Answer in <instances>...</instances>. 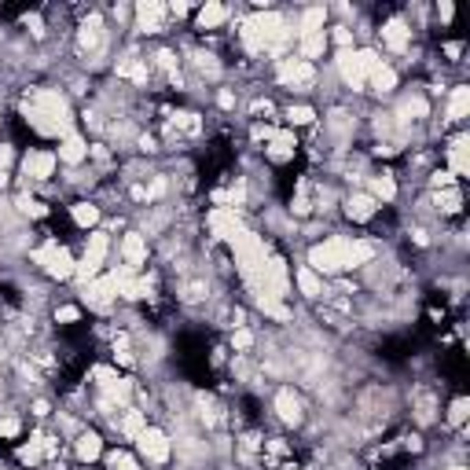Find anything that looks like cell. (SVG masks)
Masks as SVG:
<instances>
[{
  "instance_id": "6da1fadb",
  "label": "cell",
  "mask_w": 470,
  "mask_h": 470,
  "mask_svg": "<svg viewBox=\"0 0 470 470\" xmlns=\"http://www.w3.org/2000/svg\"><path fill=\"white\" fill-rule=\"evenodd\" d=\"M375 258V247L368 239H346V235H331L327 243L309 250V269L313 272H342V269H360Z\"/></svg>"
},
{
  "instance_id": "7a4b0ae2",
  "label": "cell",
  "mask_w": 470,
  "mask_h": 470,
  "mask_svg": "<svg viewBox=\"0 0 470 470\" xmlns=\"http://www.w3.org/2000/svg\"><path fill=\"white\" fill-rule=\"evenodd\" d=\"M30 125L37 133L48 136H67L70 133V107L59 92L52 89H37L30 92Z\"/></svg>"
},
{
  "instance_id": "3957f363",
  "label": "cell",
  "mask_w": 470,
  "mask_h": 470,
  "mask_svg": "<svg viewBox=\"0 0 470 470\" xmlns=\"http://www.w3.org/2000/svg\"><path fill=\"white\" fill-rule=\"evenodd\" d=\"M287 37H291L287 19L276 15V12H265V15L250 19V23L243 26V41H247L250 52H280Z\"/></svg>"
},
{
  "instance_id": "277c9868",
  "label": "cell",
  "mask_w": 470,
  "mask_h": 470,
  "mask_svg": "<svg viewBox=\"0 0 470 470\" xmlns=\"http://www.w3.org/2000/svg\"><path fill=\"white\" fill-rule=\"evenodd\" d=\"M232 250H235V261H239V272L247 276L250 283L261 280L265 265H269V250H265V239L254 232H239L232 239Z\"/></svg>"
},
{
  "instance_id": "5b68a950",
  "label": "cell",
  "mask_w": 470,
  "mask_h": 470,
  "mask_svg": "<svg viewBox=\"0 0 470 470\" xmlns=\"http://www.w3.org/2000/svg\"><path fill=\"white\" fill-rule=\"evenodd\" d=\"M379 63H382V59H379L371 48H360V52H357V48H346V52H338V74H342V81H346L352 92L364 89V85H368V74L375 70Z\"/></svg>"
},
{
  "instance_id": "8992f818",
  "label": "cell",
  "mask_w": 470,
  "mask_h": 470,
  "mask_svg": "<svg viewBox=\"0 0 470 470\" xmlns=\"http://www.w3.org/2000/svg\"><path fill=\"white\" fill-rule=\"evenodd\" d=\"M34 261H37V265H45L48 276H56V280H70L74 269H78V265H74V258L59 247V243H48V247L34 250Z\"/></svg>"
},
{
  "instance_id": "52a82bcc",
  "label": "cell",
  "mask_w": 470,
  "mask_h": 470,
  "mask_svg": "<svg viewBox=\"0 0 470 470\" xmlns=\"http://www.w3.org/2000/svg\"><path fill=\"white\" fill-rule=\"evenodd\" d=\"M136 448H140V456L147 459V463H155V467L166 463L169 452H173V448H169V437L162 430H155V426H144L140 437H136Z\"/></svg>"
},
{
  "instance_id": "ba28073f",
  "label": "cell",
  "mask_w": 470,
  "mask_h": 470,
  "mask_svg": "<svg viewBox=\"0 0 470 470\" xmlns=\"http://www.w3.org/2000/svg\"><path fill=\"white\" fill-rule=\"evenodd\" d=\"M276 74H280V81L291 85V89H309V85L316 81L313 63H305V59H283L280 67H276Z\"/></svg>"
},
{
  "instance_id": "9c48e42d",
  "label": "cell",
  "mask_w": 470,
  "mask_h": 470,
  "mask_svg": "<svg viewBox=\"0 0 470 470\" xmlns=\"http://www.w3.org/2000/svg\"><path fill=\"white\" fill-rule=\"evenodd\" d=\"M81 294H85V305H89V309H100V313H103V309H111V302L118 298L114 276H103V280L96 276L92 283H85V291H81Z\"/></svg>"
},
{
  "instance_id": "30bf717a",
  "label": "cell",
  "mask_w": 470,
  "mask_h": 470,
  "mask_svg": "<svg viewBox=\"0 0 470 470\" xmlns=\"http://www.w3.org/2000/svg\"><path fill=\"white\" fill-rule=\"evenodd\" d=\"M210 228H213V235H217V239H235V235L243 232V224H239V213H235L232 206H217L210 213Z\"/></svg>"
},
{
  "instance_id": "8fae6325",
  "label": "cell",
  "mask_w": 470,
  "mask_h": 470,
  "mask_svg": "<svg viewBox=\"0 0 470 470\" xmlns=\"http://www.w3.org/2000/svg\"><path fill=\"white\" fill-rule=\"evenodd\" d=\"M23 173L30 180H48L52 173H56V155L52 151H30L23 158Z\"/></svg>"
},
{
  "instance_id": "7c38bea8",
  "label": "cell",
  "mask_w": 470,
  "mask_h": 470,
  "mask_svg": "<svg viewBox=\"0 0 470 470\" xmlns=\"http://www.w3.org/2000/svg\"><path fill=\"white\" fill-rule=\"evenodd\" d=\"M379 34H382V45H386V48H393V52H404V48L412 45V30L404 26L401 19H390V23L382 26Z\"/></svg>"
},
{
  "instance_id": "4fadbf2b",
  "label": "cell",
  "mask_w": 470,
  "mask_h": 470,
  "mask_svg": "<svg viewBox=\"0 0 470 470\" xmlns=\"http://www.w3.org/2000/svg\"><path fill=\"white\" fill-rule=\"evenodd\" d=\"M122 258H125V269H136V265L147 261V239L140 232H129L122 239Z\"/></svg>"
},
{
  "instance_id": "5bb4252c",
  "label": "cell",
  "mask_w": 470,
  "mask_h": 470,
  "mask_svg": "<svg viewBox=\"0 0 470 470\" xmlns=\"http://www.w3.org/2000/svg\"><path fill=\"white\" fill-rule=\"evenodd\" d=\"M59 162H67V166H78V162H85L89 158V144L81 140V136H74V133H67L59 140Z\"/></svg>"
},
{
  "instance_id": "9a60e30c",
  "label": "cell",
  "mask_w": 470,
  "mask_h": 470,
  "mask_svg": "<svg viewBox=\"0 0 470 470\" xmlns=\"http://www.w3.org/2000/svg\"><path fill=\"white\" fill-rule=\"evenodd\" d=\"M162 15H166V8L147 0V4L136 8V26H140L144 34H158V30H162Z\"/></svg>"
},
{
  "instance_id": "2e32d148",
  "label": "cell",
  "mask_w": 470,
  "mask_h": 470,
  "mask_svg": "<svg viewBox=\"0 0 470 470\" xmlns=\"http://www.w3.org/2000/svg\"><path fill=\"white\" fill-rule=\"evenodd\" d=\"M276 412H280V419L291 423V426L302 423V401L294 397V390H280V393H276Z\"/></svg>"
},
{
  "instance_id": "e0dca14e",
  "label": "cell",
  "mask_w": 470,
  "mask_h": 470,
  "mask_svg": "<svg viewBox=\"0 0 470 470\" xmlns=\"http://www.w3.org/2000/svg\"><path fill=\"white\" fill-rule=\"evenodd\" d=\"M294 147H298V144H294L291 133H276L272 144L265 147V155H269L272 162H287V158H294Z\"/></svg>"
},
{
  "instance_id": "ac0fdd59",
  "label": "cell",
  "mask_w": 470,
  "mask_h": 470,
  "mask_svg": "<svg viewBox=\"0 0 470 470\" xmlns=\"http://www.w3.org/2000/svg\"><path fill=\"white\" fill-rule=\"evenodd\" d=\"M368 81H371V89H375V92H382V96H386V92H393V89H397V70H393V67H386V63H379V67L368 74Z\"/></svg>"
},
{
  "instance_id": "d6986e66",
  "label": "cell",
  "mask_w": 470,
  "mask_h": 470,
  "mask_svg": "<svg viewBox=\"0 0 470 470\" xmlns=\"http://www.w3.org/2000/svg\"><path fill=\"white\" fill-rule=\"evenodd\" d=\"M375 210H379V202L371 199V195H352L346 202V213H349L352 221H371V217H375Z\"/></svg>"
},
{
  "instance_id": "ffe728a7",
  "label": "cell",
  "mask_w": 470,
  "mask_h": 470,
  "mask_svg": "<svg viewBox=\"0 0 470 470\" xmlns=\"http://www.w3.org/2000/svg\"><path fill=\"white\" fill-rule=\"evenodd\" d=\"M118 78H129L136 85H147V59H136V56L122 59V63H118Z\"/></svg>"
},
{
  "instance_id": "44dd1931",
  "label": "cell",
  "mask_w": 470,
  "mask_h": 470,
  "mask_svg": "<svg viewBox=\"0 0 470 470\" xmlns=\"http://www.w3.org/2000/svg\"><path fill=\"white\" fill-rule=\"evenodd\" d=\"M467 136H456L452 140V147H448V162H452V169H448V173L452 177H463L467 173Z\"/></svg>"
},
{
  "instance_id": "7402d4cb",
  "label": "cell",
  "mask_w": 470,
  "mask_h": 470,
  "mask_svg": "<svg viewBox=\"0 0 470 470\" xmlns=\"http://www.w3.org/2000/svg\"><path fill=\"white\" fill-rule=\"evenodd\" d=\"M467 107H470V89L467 85H456L452 96H448V122H459L467 114Z\"/></svg>"
},
{
  "instance_id": "603a6c76",
  "label": "cell",
  "mask_w": 470,
  "mask_h": 470,
  "mask_svg": "<svg viewBox=\"0 0 470 470\" xmlns=\"http://www.w3.org/2000/svg\"><path fill=\"white\" fill-rule=\"evenodd\" d=\"M371 199H375V202H393V199H397V180H393L390 173L371 177Z\"/></svg>"
},
{
  "instance_id": "cb8c5ba5",
  "label": "cell",
  "mask_w": 470,
  "mask_h": 470,
  "mask_svg": "<svg viewBox=\"0 0 470 470\" xmlns=\"http://www.w3.org/2000/svg\"><path fill=\"white\" fill-rule=\"evenodd\" d=\"M327 52V34L320 30V34H302V59H320Z\"/></svg>"
},
{
  "instance_id": "d4e9b609",
  "label": "cell",
  "mask_w": 470,
  "mask_h": 470,
  "mask_svg": "<svg viewBox=\"0 0 470 470\" xmlns=\"http://www.w3.org/2000/svg\"><path fill=\"white\" fill-rule=\"evenodd\" d=\"M426 111H430V107H426L423 96H408V100L397 107V118L401 122H419V118H426Z\"/></svg>"
},
{
  "instance_id": "484cf974",
  "label": "cell",
  "mask_w": 470,
  "mask_h": 470,
  "mask_svg": "<svg viewBox=\"0 0 470 470\" xmlns=\"http://www.w3.org/2000/svg\"><path fill=\"white\" fill-rule=\"evenodd\" d=\"M324 19H327V8H309V12H302L298 37H302V34H320V30H324Z\"/></svg>"
},
{
  "instance_id": "4316f807",
  "label": "cell",
  "mask_w": 470,
  "mask_h": 470,
  "mask_svg": "<svg viewBox=\"0 0 470 470\" xmlns=\"http://www.w3.org/2000/svg\"><path fill=\"white\" fill-rule=\"evenodd\" d=\"M100 452H103L100 434H81V437H78V459L92 463V459H100Z\"/></svg>"
},
{
  "instance_id": "83f0119b",
  "label": "cell",
  "mask_w": 470,
  "mask_h": 470,
  "mask_svg": "<svg viewBox=\"0 0 470 470\" xmlns=\"http://www.w3.org/2000/svg\"><path fill=\"white\" fill-rule=\"evenodd\" d=\"M298 287H302L305 298H320V294H324V280H320L309 265H305V269H298Z\"/></svg>"
},
{
  "instance_id": "f1b7e54d",
  "label": "cell",
  "mask_w": 470,
  "mask_h": 470,
  "mask_svg": "<svg viewBox=\"0 0 470 470\" xmlns=\"http://www.w3.org/2000/svg\"><path fill=\"white\" fill-rule=\"evenodd\" d=\"M224 19H228V8L224 4H206L199 12V30H213V26H221Z\"/></svg>"
},
{
  "instance_id": "f546056e",
  "label": "cell",
  "mask_w": 470,
  "mask_h": 470,
  "mask_svg": "<svg viewBox=\"0 0 470 470\" xmlns=\"http://www.w3.org/2000/svg\"><path fill=\"white\" fill-rule=\"evenodd\" d=\"M19 459H23V463H30V467L45 459V441H41V434H34L26 445H19Z\"/></svg>"
},
{
  "instance_id": "4dcf8cb0",
  "label": "cell",
  "mask_w": 470,
  "mask_h": 470,
  "mask_svg": "<svg viewBox=\"0 0 470 470\" xmlns=\"http://www.w3.org/2000/svg\"><path fill=\"white\" fill-rule=\"evenodd\" d=\"M81 45H85V48H100V45H103V23H100L96 15L81 26Z\"/></svg>"
},
{
  "instance_id": "1f68e13d",
  "label": "cell",
  "mask_w": 470,
  "mask_h": 470,
  "mask_svg": "<svg viewBox=\"0 0 470 470\" xmlns=\"http://www.w3.org/2000/svg\"><path fill=\"white\" fill-rule=\"evenodd\" d=\"M114 423H118V419H114ZM118 426H122L125 437H140V430L147 426V423H144V412H133V408H129V412L122 415V423H118Z\"/></svg>"
},
{
  "instance_id": "d6a6232c",
  "label": "cell",
  "mask_w": 470,
  "mask_h": 470,
  "mask_svg": "<svg viewBox=\"0 0 470 470\" xmlns=\"http://www.w3.org/2000/svg\"><path fill=\"white\" fill-rule=\"evenodd\" d=\"M96 221H100V210H96L92 202H78V206H74V224H81V228H92Z\"/></svg>"
},
{
  "instance_id": "836d02e7",
  "label": "cell",
  "mask_w": 470,
  "mask_h": 470,
  "mask_svg": "<svg viewBox=\"0 0 470 470\" xmlns=\"http://www.w3.org/2000/svg\"><path fill=\"white\" fill-rule=\"evenodd\" d=\"M459 202H463V199H459L456 188H445L441 195H437V206H441L445 213H459Z\"/></svg>"
},
{
  "instance_id": "e575fe53",
  "label": "cell",
  "mask_w": 470,
  "mask_h": 470,
  "mask_svg": "<svg viewBox=\"0 0 470 470\" xmlns=\"http://www.w3.org/2000/svg\"><path fill=\"white\" fill-rule=\"evenodd\" d=\"M313 118H316V111H313V107H291V111H287V122H291V125H309V122H313Z\"/></svg>"
},
{
  "instance_id": "d590c367",
  "label": "cell",
  "mask_w": 470,
  "mask_h": 470,
  "mask_svg": "<svg viewBox=\"0 0 470 470\" xmlns=\"http://www.w3.org/2000/svg\"><path fill=\"white\" fill-rule=\"evenodd\" d=\"M19 210L26 213V217H45V202H37V199H30V195H19Z\"/></svg>"
},
{
  "instance_id": "8d00e7d4",
  "label": "cell",
  "mask_w": 470,
  "mask_h": 470,
  "mask_svg": "<svg viewBox=\"0 0 470 470\" xmlns=\"http://www.w3.org/2000/svg\"><path fill=\"white\" fill-rule=\"evenodd\" d=\"M107 463H111V470H136V459L129 452H111Z\"/></svg>"
},
{
  "instance_id": "74e56055",
  "label": "cell",
  "mask_w": 470,
  "mask_h": 470,
  "mask_svg": "<svg viewBox=\"0 0 470 470\" xmlns=\"http://www.w3.org/2000/svg\"><path fill=\"white\" fill-rule=\"evenodd\" d=\"M166 188H169V180H166V177H155L151 188H144V199H147V202H158V199L166 195Z\"/></svg>"
},
{
  "instance_id": "f35d334b",
  "label": "cell",
  "mask_w": 470,
  "mask_h": 470,
  "mask_svg": "<svg viewBox=\"0 0 470 470\" xmlns=\"http://www.w3.org/2000/svg\"><path fill=\"white\" fill-rule=\"evenodd\" d=\"M254 346V335H250V331L247 327H239V331H232V349H250Z\"/></svg>"
},
{
  "instance_id": "ab89813d",
  "label": "cell",
  "mask_w": 470,
  "mask_h": 470,
  "mask_svg": "<svg viewBox=\"0 0 470 470\" xmlns=\"http://www.w3.org/2000/svg\"><path fill=\"white\" fill-rule=\"evenodd\" d=\"M467 408H470V401H467V397H459V401H452V412H448V419H452V423L459 426V423L467 419Z\"/></svg>"
},
{
  "instance_id": "60d3db41",
  "label": "cell",
  "mask_w": 470,
  "mask_h": 470,
  "mask_svg": "<svg viewBox=\"0 0 470 470\" xmlns=\"http://www.w3.org/2000/svg\"><path fill=\"white\" fill-rule=\"evenodd\" d=\"M56 320H59V324H78V320H81V309H74V305H63L59 313H56Z\"/></svg>"
},
{
  "instance_id": "b9f144b4",
  "label": "cell",
  "mask_w": 470,
  "mask_h": 470,
  "mask_svg": "<svg viewBox=\"0 0 470 470\" xmlns=\"http://www.w3.org/2000/svg\"><path fill=\"white\" fill-rule=\"evenodd\" d=\"M195 67H199L202 74H210V78H213V74H217V63H213V56H202V52L195 56Z\"/></svg>"
},
{
  "instance_id": "7bdbcfd3",
  "label": "cell",
  "mask_w": 470,
  "mask_h": 470,
  "mask_svg": "<svg viewBox=\"0 0 470 470\" xmlns=\"http://www.w3.org/2000/svg\"><path fill=\"white\" fill-rule=\"evenodd\" d=\"M335 41L342 45V52H346V48L352 45V30H349V26H335Z\"/></svg>"
},
{
  "instance_id": "ee69618b",
  "label": "cell",
  "mask_w": 470,
  "mask_h": 470,
  "mask_svg": "<svg viewBox=\"0 0 470 470\" xmlns=\"http://www.w3.org/2000/svg\"><path fill=\"white\" fill-rule=\"evenodd\" d=\"M19 434V419H0V437H15Z\"/></svg>"
},
{
  "instance_id": "f6af8a7d",
  "label": "cell",
  "mask_w": 470,
  "mask_h": 470,
  "mask_svg": "<svg viewBox=\"0 0 470 470\" xmlns=\"http://www.w3.org/2000/svg\"><path fill=\"white\" fill-rule=\"evenodd\" d=\"M452 184H456V177L448 173V169L445 173H434V188H452Z\"/></svg>"
},
{
  "instance_id": "bcb514c9",
  "label": "cell",
  "mask_w": 470,
  "mask_h": 470,
  "mask_svg": "<svg viewBox=\"0 0 470 470\" xmlns=\"http://www.w3.org/2000/svg\"><path fill=\"white\" fill-rule=\"evenodd\" d=\"M452 15H456V8H452V4H448V0H445V4L437 8V19H441V23H452Z\"/></svg>"
},
{
  "instance_id": "7dc6e473",
  "label": "cell",
  "mask_w": 470,
  "mask_h": 470,
  "mask_svg": "<svg viewBox=\"0 0 470 470\" xmlns=\"http://www.w3.org/2000/svg\"><path fill=\"white\" fill-rule=\"evenodd\" d=\"M12 147H8V144H0V169H4V166H12Z\"/></svg>"
},
{
  "instance_id": "c3c4849f",
  "label": "cell",
  "mask_w": 470,
  "mask_h": 470,
  "mask_svg": "<svg viewBox=\"0 0 470 470\" xmlns=\"http://www.w3.org/2000/svg\"><path fill=\"white\" fill-rule=\"evenodd\" d=\"M217 103L224 107V111H232V107H235V96H232V92H221V96H217Z\"/></svg>"
},
{
  "instance_id": "681fc988",
  "label": "cell",
  "mask_w": 470,
  "mask_h": 470,
  "mask_svg": "<svg viewBox=\"0 0 470 470\" xmlns=\"http://www.w3.org/2000/svg\"><path fill=\"white\" fill-rule=\"evenodd\" d=\"M8 184V173H4V169H0V188H4Z\"/></svg>"
},
{
  "instance_id": "f907efd6",
  "label": "cell",
  "mask_w": 470,
  "mask_h": 470,
  "mask_svg": "<svg viewBox=\"0 0 470 470\" xmlns=\"http://www.w3.org/2000/svg\"><path fill=\"white\" fill-rule=\"evenodd\" d=\"M452 470H467V467H452Z\"/></svg>"
}]
</instances>
